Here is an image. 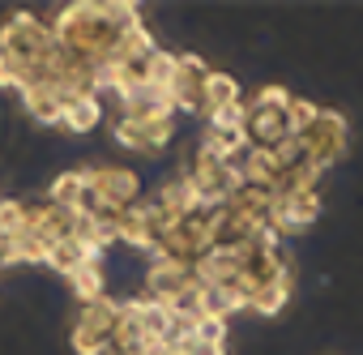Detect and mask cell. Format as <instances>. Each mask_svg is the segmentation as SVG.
<instances>
[{
  "mask_svg": "<svg viewBox=\"0 0 363 355\" xmlns=\"http://www.w3.org/2000/svg\"><path fill=\"white\" fill-rule=\"evenodd\" d=\"M82 197H86V171H60L52 189H48V202L60 206V210H82Z\"/></svg>",
  "mask_w": 363,
  "mask_h": 355,
  "instance_id": "11",
  "label": "cell"
},
{
  "mask_svg": "<svg viewBox=\"0 0 363 355\" xmlns=\"http://www.w3.org/2000/svg\"><path fill=\"white\" fill-rule=\"evenodd\" d=\"M291 291H295V278H278V283H265V287L252 295L248 312H257V317H278V312L291 304Z\"/></svg>",
  "mask_w": 363,
  "mask_h": 355,
  "instance_id": "13",
  "label": "cell"
},
{
  "mask_svg": "<svg viewBox=\"0 0 363 355\" xmlns=\"http://www.w3.org/2000/svg\"><path fill=\"white\" fill-rule=\"evenodd\" d=\"M299 146H303V154H308V163L312 167H320V171H329L333 163H342L346 158V141H350V120H346V111H333V107H320L316 111V120L295 137Z\"/></svg>",
  "mask_w": 363,
  "mask_h": 355,
  "instance_id": "4",
  "label": "cell"
},
{
  "mask_svg": "<svg viewBox=\"0 0 363 355\" xmlns=\"http://www.w3.org/2000/svg\"><path fill=\"white\" fill-rule=\"evenodd\" d=\"M90 257H103V253H94V248L82 244V240H60V244L48 248V261H43V266H52L60 278H69V274H77Z\"/></svg>",
  "mask_w": 363,
  "mask_h": 355,
  "instance_id": "9",
  "label": "cell"
},
{
  "mask_svg": "<svg viewBox=\"0 0 363 355\" xmlns=\"http://www.w3.org/2000/svg\"><path fill=\"white\" fill-rule=\"evenodd\" d=\"M193 287V270L189 266H175V261H162V257H150L145 266V278H141V295L154 300V304H171L179 291Z\"/></svg>",
  "mask_w": 363,
  "mask_h": 355,
  "instance_id": "6",
  "label": "cell"
},
{
  "mask_svg": "<svg viewBox=\"0 0 363 355\" xmlns=\"http://www.w3.org/2000/svg\"><path fill=\"white\" fill-rule=\"evenodd\" d=\"M206 77H210V65H206L201 56L179 52L175 77H171V86H167L171 107H175V111H189V116H210V107H206Z\"/></svg>",
  "mask_w": 363,
  "mask_h": 355,
  "instance_id": "5",
  "label": "cell"
},
{
  "mask_svg": "<svg viewBox=\"0 0 363 355\" xmlns=\"http://www.w3.org/2000/svg\"><path fill=\"white\" fill-rule=\"evenodd\" d=\"M240 103H244V86H240L231 73H210V77H206V107H210V111L240 107Z\"/></svg>",
  "mask_w": 363,
  "mask_h": 355,
  "instance_id": "12",
  "label": "cell"
},
{
  "mask_svg": "<svg viewBox=\"0 0 363 355\" xmlns=\"http://www.w3.org/2000/svg\"><path fill=\"white\" fill-rule=\"evenodd\" d=\"M193 342L227 346V321H223V317H197V321H193Z\"/></svg>",
  "mask_w": 363,
  "mask_h": 355,
  "instance_id": "16",
  "label": "cell"
},
{
  "mask_svg": "<svg viewBox=\"0 0 363 355\" xmlns=\"http://www.w3.org/2000/svg\"><path fill=\"white\" fill-rule=\"evenodd\" d=\"M179 171L189 175V185H193V193H197V202H201V206H227V197H231V193H235V185H240L235 167H231V163H223V158H214V154H210V150H201V146H193V150L184 154Z\"/></svg>",
  "mask_w": 363,
  "mask_h": 355,
  "instance_id": "3",
  "label": "cell"
},
{
  "mask_svg": "<svg viewBox=\"0 0 363 355\" xmlns=\"http://www.w3.org/2000/svg\"><path fill=\"white\" fill-rule=\"evenodd\" d=\"M252 99H257V103H265V107H286V103H291V90H286V86H274V82H269V86H261V90H257Z\"/></svg>",
  "mask_w": 363,
  "mask_h": 355,
  "instance_id": "17",
  "label": "cell"
},
{
  "mask_svg": "<svg viewBox=\"0 0 363 355\" xmlns=\"http://www.w3.org/2000/svg\"><path fill=\"white\" fill-rule=\"evenodd\" d=\"M86 171V197H82V210H133L145 189H141V175L133 167H111V163H94V167H82Z\"/></svg>",
  "mask_w": 363,
  "mask_h": 355,
  "instance_id": "2",
  "label": "cell"
},
{
  "mask_svg": "<svg viewBox=\"0 0 363 355\" xmlns=\"http://www.w3.org/2000/svg\"><path fill=\"white\" fill-rule=\"evenodd\" d=\"M184 355H227V351L223 346H210V342H189Z\"/></svg>",
  "mask_w": 363,
  "mask_h": 355,
  "instance_id": "18",
  "label": "cell"
},
{
  "mask_svg": "<svg viewBox=\"0 0 363 355\" xmlns=\"http://www.w3.org/2000/svg\"><path fill=\"white\" fill-rule=\"evenodd\" d=\"M69 287H73V295H77L82 304L103 300V295H107V261H103V257H90L77 274H69Z\"/></svg>",
  "mask_w": 363,
  "mask_h": 355,
  "instance_id": "10",
  "label": "cell"
},
{
  "mask_svg": "<svg viewBox=\"0 0 363 355\" xmlns=\"http://www.w3.org/2000/svg\"><path fill=\"white\" fill-rule=\"evenodd\" d=\"M56 35L48 26V18L30 13V9H18L5 26H0V56L9 60H22L26 69H43L52 56H56Z\"/></svg>",
  "mask_w": 363,
  "mask_h": 355,
  "instance_id": "1",
  "label": "cell"
},
{
  "mask_svg": "<svg viewBox=\"0 0 363 355\" xmlns=\"http://www.w3.org/2000/svg\"><path fill=\"white\" fill-rule=\"evenodd\" d=\"M99 120H103V99H99V94H77V99L65 103L60 129H69V133H90V129H99Z\"/></svg>",
  "mask_w": 363,
  "mask_h": 355,
  "instance_id": "8",
  "label": "cell"
},
{
  "mask_svg": "<svg viewBox=\"0 0 363 355\" xmlns=\"http://www.w3.org/2000/svg\"><path fill=\"white\" fill-rule=\"evenodd\" d=\"M316 111H320V107H316L312 99H295V94H291V103H286V129H291V137H299V133L316 120Z\"/></svg>",
  "mask_w": 363,
  "mask_h": 355,
  "instance_id": "15",
  "label": "cell"
},
{
  "mask_svg": "<svg viewBox=\"0 0 363 355\" xmlns=\"http://www.w3.org/2000/svg\"><path fill=\"white\" fill-rule=\"evenodd\" d=\"M320 219V193H295V197H278V210H274V231L282 240L308 231L312 223Z\"/></svg>",
  "mask_w": 363,
  "mask_h": 355,
  "instance_id": "7",
  "label": "cell"
},
{
  "mask_svg": "<svg viewBox=\"0 0 363 355\" xmlns=\"http://www.w3.org/2000/svg\"><path fill=\"white\" fill-rule=\"evenodd\" d=\"M22 99H26V111H30L39 124H60V116H65V103H60V94H56V90H43V86H35V90H22Z\"/></svg>",
  "mask_w": 363,
  "mask_h": 355,
  "instance_id": "14",
  "label": "cell"
}]
</instances>
